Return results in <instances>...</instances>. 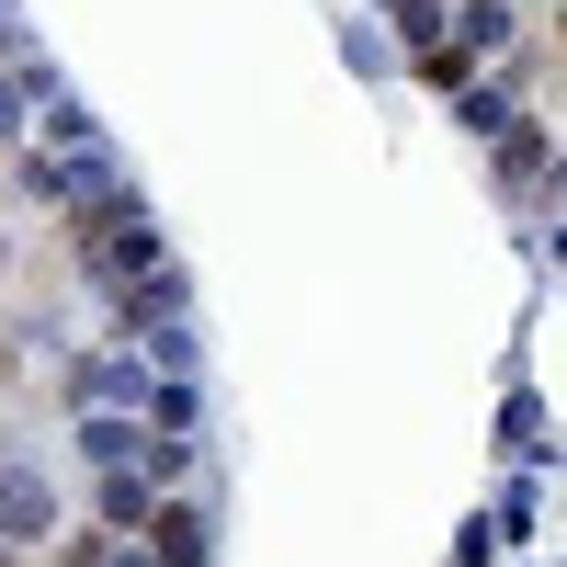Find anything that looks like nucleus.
I'll use <instances>...</instances> for the list:
<instances>
[{
	"label": "nucleus",
	"instance_id": "nucleus-1",
	"mask_svg": "<svg viewBox=\"0 0 567 567\" xmlns=\"http://www.w3.org/2000/svg\"><path fill=\"white\" fill-rule=\"evenodd\" d=\"M34 534H58V488L34 465H0V545H34Z\"/></svg>",
	"mask_w": 567,
	"mask_h": 567
},
{
	"label": "nucleus",
	"instance_id": "nucleus-2",
	"mask_svg": "<svg viewBox=\"0 0 567 567\" xmlns=\"http://www.w3.org/2000/svg\"><path fill=\"white\" fill-rule=\"evenodd\" d=\"M0 567H12V556H0Z\"/></svg>",
	"mask_w": 567,
	"mask_h": 567
}]
</instances>
